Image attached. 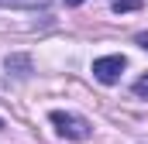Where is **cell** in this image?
<instances>
[{"label":"cell","instance_id":"277c9868","mask_svg":"<svg viewBox=\"0 0 148 144\" xmlns=\"http://www.w3.org/2000/svg\"><path fill=\"white\" fill-rule=\"evenodd\" d=\"M134 96H141V100H148V72L134 82Z\"/></svg>","mask_w":148,"mask_h":144},{"label":"cell","instance_id":"8992f818","mask_svg":"<svg viewBox=\"0 0 148 144\" xmlns=\"http://www.w3.org/2000/svg\"><path fill=\"white\" fill-rule=\"evenodd\" d=\"M134 41H138V45H141V48H145V52H148V31H145V35H138V38H134Z\"/></svg>","mask_w":148,"mask_h":144},{"label":"cell","instance_id":"ba28073f","mask_svg":"<svg viewBox=\"0 0 148 144\" xmlns=\"http://www.w3.org/2000/svg\"><path fill=\"white\" fill-rule=\"evenodd\" d=\"M0 127H3V120H0Z\"/></svg>","mask_w":148,"mask_h":144},{"label":"cell","instance_id":"3957f363","mask_svg":"<svg viewBox=\"0 0 148 144\" xmlns=\"http://www.w3.org/2000/svg\"><path fill=\"white\" fill-rule=\"evenodd\" d=\"M114 10H117V14H131V10H141V0H114Z\"/></svg>","mask_w":148,"mask_h":144},{"label":"cell","instance_id":"52a82bcc","mask_svg":"<svg viewBox=\"0 0 148 144\" xmlns=\"http://www.w3.org/2000/svg\"><path fill=\"white\" fill-rule=\"evenodd\" d=\"M66 3H69V7H79V3H83V0H66Z\"/></svg>","mask_w":148,"mask_h":144},{"label":"cell","instance_id":"7a4b0ae2","mask_svg":"<svg viewBox=\"0 0 148 144\" xmlns=\"http://www.w3.org/2000/svg\"><path fill=\"white\" fill-rule=\"evenodd\" d=\"M121 72H124V55H103V58L93 62V75L100 82H107V86L121 79Z\"/></svg>","mask_w":148,"mask_h":144},{"label":"cell","instance_id":"6da1fadb","mask_svg":"<svg viewBox=\"0 0 148 144\" xmlns=\"http://www.w3.org/2000/svg\"><path fill=\"white\" fill-rule=\"evenodd\" d=\"M52 124H55V130H59L62 137H69V141H86V137H90V124H86L83 117H76V113L52 110Z\"/></svg>","mask_w":148,"mask_h":144},{"label":"cell","instance_id":"5b68a950","mask_svg":"<svg viewBox=\"0 0 148 144\" xmlns=\"http://www.w3.org/2000/svg\"><path fill=\"white\" fill-rule=\"evenodd\" d=\"M28 3H38V0H0V7H28Z\"/></svg>","mask_w":148,"mask_h":144}]
</instances>
